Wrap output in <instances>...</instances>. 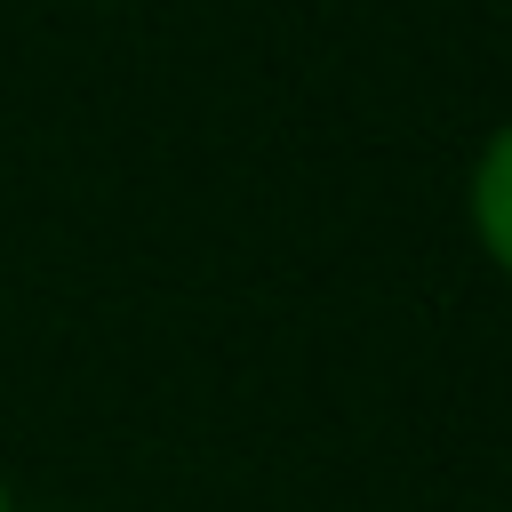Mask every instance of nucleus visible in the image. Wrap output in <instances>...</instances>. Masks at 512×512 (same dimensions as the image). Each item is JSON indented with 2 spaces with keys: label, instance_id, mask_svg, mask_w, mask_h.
<instances>
[{
  "label": "nucleus",
  "instance_id": "f03ea898",
  "mask_svg": "<svg viewBox=\"0 0 512 512\" xmlns=\"http://www.w3.org/2000/svg\"><path fill=\"white\" fill-rule=\"evenodd\" d=\"M0 512H16V496H8V480H0Z\"/></svg>",
  "mask_w": 512,
  "mask_h": 512
},
{
  "label": "nucleus",
  "instance_id": "f257e3e1",
  "mask_svg": "<svg viewBox=\"0 0 512 512\" xmlns=\"http://www.w3.org/2000/svg\"><path fill=\"white\" fill-rule=\"evenodd\" d=\"M464 208H472V232L488 248V264L512 280V120L480 144L472 160V184H464Z\"/></svg>",
  "mask_w": 512,
  "mask_h": 512
}]
</instances>
